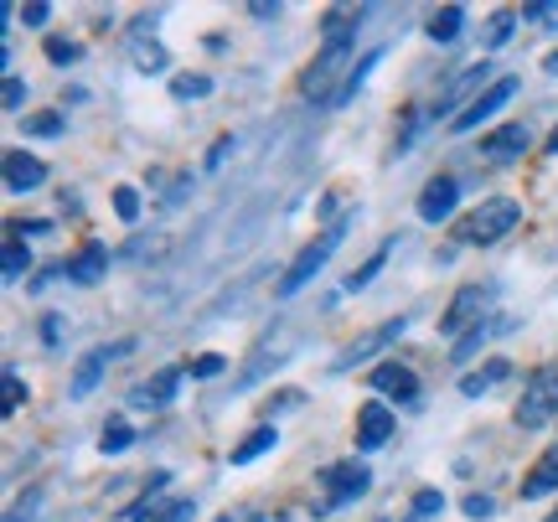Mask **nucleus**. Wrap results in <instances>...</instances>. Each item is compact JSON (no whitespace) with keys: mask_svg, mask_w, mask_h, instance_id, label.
<instances>
[{"mask_svg":"<svg viewBox=\"0 0 558 522\" xmlns=\"http://www.w3.org/2000/svg\"><path fill=\"white\" fill-rule=\"evenodd\" d=\"M37 507H41V491H26V497L11 507V518H5V522H32V518H37Z\"/></svg>","mask_w":558,"mask_h":522,"instance_id":"38","label":"nucleus"},{"mask_svg":"<svg viewBox=\"0 0 558 522\" xmlns=\"http://www.w3.org/2000/svg\"><path fill=\"white\" fill-rule=\"evenodd\" d=\"M512 32H518V11H497V16L486 21V47H492V52H497V47H507V41H512Z\"/></svg>","mask_w":558,"mask_h":522,"instance_id":"29","label":"nucleus"},{"mask_svg":"<svg viewBox=\"0 0 558 522\" xmlns=\"http://www.w3.org/2000/svg\"><path fill=\"white\" fill-rule=\"evenodd\" d=\"M177 388H181V367H160L150 383H140L130 403L135 409H166V403H177Z\"/></svg>","mask_w":558,"mask_h":522,"instance_id":"18","label":"nucleus"},{"mask_svg":"<svg viewBox=\"0 0 558 522\" xmlns=\"http://www.w3.org/2000/svg\"><path fill=\"white\" fill-rule=\"evenodd\" d=\"M352 68H357L352 52H316V62H311L305 78H300V94H305L311 104H337V94H341L337 78L347 83L352 78Z\"/></svg>","mask_w":558,"mask_h":522,"instance_id":"4","label":"nucleus"},{"mask_svg":"<svg viewBox=\"0 0 558 522\" xmlns=\"http://www.w3.org/2000/svg\"><path fill=\"white\" fill-rule=\"evenodd\" d=\"M26 264H32V254H26V239H5V259H0V275L11 284L26 280Z\"/></svg>","mask_w":558,"mask_h":522,"instance_id":"27","label":"nucleus"},{"mask_svg":"<svg viewBox=\"0 0 558 522\" xmlns=\"http://www.w3.org/2000/svg\"><path fill=\"white\" fill-rule=\"evenodd\" d=\"M47 58L68 68V62H78V41H62V37H47Z\"/></svg>","mask_w":558,"mask_h":522,"instance_id":"36","label":"nucleus"},{"mask_svg":"<svg viewBox=\"0 0 558 522\" xmlns=\"http://www.w3.org/2000/svg\"><path fill=\"white\" fill-rule=\"evenodd\" d=\"M320 486H326V507H347L367 497V486H373V471L352 456V461H331L320 471Z\"/></svg>","mask_w":558,"mask_h":522,"instance_id":"6","label":"nucleus"},{"mask_svg":"<svg viewBox=\"0 0 558 522\" xmlns=\"http://www.w3.org/2000/svg\"><path fill=\"white\" fill-rule=\"evenodd\" d=\"M130 62H135V73H166V68H171V52H166L150 32H130Z\"/></svg>","mask_w":558,"mask_h":522,"instance_id":"20","label":"nucleus"},{"mask_svg":"<svg viewBox=\"0 0 558 522\" xmlns=\"http://www.w3.org/2000/svg\"><path fill=\"white\" fill-rule=\"evenodd\" d=\"M228 150H233V141H228V135H222V141L213 145V156H207V171H218V166L228 161Z\"/></svg>","mask_w":558,"mask_h":522,"instance_id":"46","label":"nucleus"},{"mask_svg":"<svg viewBox=\"0 0 558 522\" xmlns=\"http://www.w3.org/2000/svg\"><path fill=\"white\" fill-rule=\"evenodd\" d=\"M383 62V47H373V52H367V58L357 62V68H352V78L341 83V94H337V104H347V99H357V88L362 83H367V73H373V68H378Z\"/></svg>","mask_w":558,"mask_h":522,"instance_id":"30","label":"nucleus"},{"mask_svg":"<svg viewBox=\"0 0 558 522\" xmlns=\"http://www.w3.org/2000/svg\"><path fill=\"white\" fill-rule=\"evenodd\" d=\"M492 301H497V284H465L456 301L445 305V316H439V331H445V337H465V331H476L481 316L492 311Z\"/></svg>","mask_w":558,"mask_h":522,"instance_id":"5","label":"nucleus"},{"mask_svg":"<svg viewBox=\"0 0 558 522\" xmlns=\"http://www.w3.org/2000/svg\"><path fill=\"white\" fill-rule=\"evenodd\" d=\"M171 94H177L181 104L207 99V94H213V78H207V73H197V78H177V83H171Z\"/></svg>","mask_w":558,"mask_h":522,"instance_id":"32","label":"nucleus"},{"mask_svg":"<svg viewBox=\"0 0 558 522\" xmlns=\"http://www.w3.org/2000/svg\"><path fill=\"white\" fill-rule=\"evenodd\" d=\"M486 88H492V62H471V68H460L456 78L439 88V99H435V109H429V120L450 114L456 104H471L465 94H486Z\"/></svg>","mask_w":558,"mask_h":522,"instance_id":"8","label":"nucleus"},{"mask_svg":"<svg viewBox=\"0 0 558 522\" xmlns=\"http://www.w3.org/2000/svg\"><path fill=\"white\" fill-rule=\"evenodd\" d=\"M21 130H26L32 141H58L62 130H68V120H62V114H21Z\"/></svg>","mask_w":558,"mask_h":522,"instance_id":"28","label":"nucleus"},{"mask_svg":"<svg viewBox=\"0 0 558 522\" xmlns=\"http://www.w3.org/2000/svg\"><path fill=\"white\" fill-rule=\"evenodd\" d=\"M507 378H512V362L497 357V362H486L481 373H465V378H460V393H465V399H481L486 388H497V383H507Z\"/></svg>","mask_w":558,"mask_h":522,"instance_id":"23","label":"nucleus"},{"mask_svg":"<svg viewBox=\"0 0 558 522\" xmlns=\"http://www.w3.org/2000/svg\"><path fill=\"white\" fill-rule=\"evenodd\" d=\"M512 94H518V78H497L492 88H486V94H476V99H471L465 109H460L450 130H456V135H471L476 124H486L492 114H497L501 104H512Z\"/></svg>","mask_w":558,"mask_h":522,"instance_id":"9","label":"nucleus"},{"mask_svg":"<svg viewBox=\"0 0 558 522\" xmlns=\"http://www.w3.org/2000/svg\"><path fill=\"white\" fill-rule=\"evenodd\" d=\"M403 331H409V321H383V326H373V331H362L352 347H341L337 352V362H331V373H347V367H357V362H367V357H378V352H388V347L399 342Z\"/></svg>","mask_w":558,"mask_h":522,"instance_id":"7","label":"nucleus"},{"mask_svg":"<svg viewBox=\"0 0 558 522\" xmlns=\"http://www.w3.org/2000/svg\"><path fill=\"white\" fill-rule=\"evenodd\" d=\"M435 512H445V491L424 486V491L414 497V522H418V518H435Z\"/></svg>","mask_w":558,"mask_h":522,"instance_id":"34","label":"nucleus"},{"mask_svg":"<svg viewBox=\"0 0 558 522\" xmlns=\"http://www.w3.org/2000/svg\"><path fill=\"white\" fill-rule=\"evenodd\" d=\"M543 73H554V78H558V52H548V58H543Z\"/></svg>","mask_w":558,"mask_h":522,"instance_id":"48","label":"nucleus"},{"mask_svg":"<svg viewBox=\"0 0 558 522\" xmlns=\"http://www.w3.org/2000/svg\"><path fill=\"white\" fill-rule=\"evenodd\" d=\"M41 181H47V166H41L37 156H26V150H5V192H11V197L37 192Z\"/></svg>","mask_w":558,"mask_h":522,"instance_id":"14","label":"nucleus"},{"mask_svg":"<svg viewBox=\"0 0 558 522\" xmlns=\"http://www.w3.org/2000/svg\"><path fill=\"white\" fill-rule=\"evenodd\" d=\"M275 445H279V429H275V424H259V429H248V435H243V445H233V456H228V461H233V465H254L259 456H269Z\"/></svg>","mask_w":558,"mask_h":522,"instance_id":"22","label":"nucleus"},{"mask_svg":"<svg viewBox=\"0 0 558 522\" xmlns=\"http://www.w3.org/2000/svg\"><path fill=\"white\" fill-rule=\"evenodd\" d=\"M130 445H135V424H130V420H109V424H104V435H99L104 456H124Z\"/></svg>","mask_w":558,"mask_h":522,"instance_id":"26","label":"nucleus"},{"mask_svg":"<svg viewBox=\"0 0 558 522\" xmlns=\"http://www.w3.org/2000/svg\"><path fill=\"white\" fill-rule=\"evenodd\" d=\"M522 21H533V26H558V5H522Z\"/></svg>","mask_w":558,"mask_h":522,"instance_id":"37","label":"nucleus"},{"mask_svg":"<svg viewBox=\"0 0 558 522\" xmlns=\"http://www.w3.org/2000/svg\"><path fill=\"white\" fill-rule=\"evenodd\" d=\"M388 440H393V409H388V403H362L357 409V450L373 456V450H383Z\"/></svg>","mask_w":558,"mask_h":522,"instance_id":"12","label":"nucleus"},{"mask_svg":"<svg viewBox=\"0 0 558 522\" xmlns=\"http://www.w3.org/2000/svg\"><path fill=\"white\" fill-rule=\"evenodd\" d=\"M222 362H228L222 352H202V357L186 362V373H192V378H218V373H222Z\"/></svg>","mask_w":558,"mask_h":522,"instance_id":"33","label":"nucleus"},{"mask_svg":"<svg viewBox=\"0 0 558 522\" xmlns=\"http://www.w3.org/2000/svg\"><path fill=\"white\" fill-rule=\"evenodd\" d=\"M548 522H558V512H554V518H548Z\"/></svg>","mask_w":558,"mask_h":522,"instance_id":"51","label":"nucleus"},{"mask_svg":"<svg viewBox=\"0 0 558 522\" xmlns=\"http://www.w3.org/2000/svg\"><path fill=\"white\" fill-rule=\"evenodd\" d=\"M460 32H465V5H445L429 16V41H439V47H450Z\"/></svg>","mask_w":558,"mask_h":522,"instance_id":"24","label":"nucleus"},{"mask_svg":"<svg viewBox=\"0 0 558 522\" xmlns=\"http://www.w3.org/2000/svg\"><path fill=\"white\" fill-rule=\"evenodd\" d=\"M492 512H497V502H492V497H481V491H471V497H465V518H492Z\"/></svg>","mask_w":558,"mask_h":522,"instance_id":"40","label":"nucleus"},{"mask_svg":"<svg viewBox=\"0 0 558 522\" xmlns=\"http://www.w3.org/2000/svg\"><path fill=\"white\" fill-rule=\"evenodd\" d=\"M527 145H533V130H527V124H501V130H492V135L481 141V156L492 166H512L518 156H527Z\"/></svg>","mask_w":558,"mask_h":522,"instance_id":"11","label":"nucleus"},{"mask_svg":"<svg viewBox=\"0 0 558 522\" xmlns=\"http://www.w3.org/2000/svg\"><path fill=\"white\" fill-rule=\"evenodd\" d=\"M21 21H26V26H47V21H52V5H47V0H32V5H21Z\"/></svg>","mask_w":558,"mask_h":522,"instance_id":"39","label":"nucleus"},{"mask_svg":"<svg viewBox=\"0 0 558 522\" xmlns=\"http://www.w3.org/2000/svg\"><path fill=\"white\" fill-rule=\"evenodd\" d=\"M456 197H460V181L456 177H435L424 186V197H418V218L424 222H445L456 213Z\"/></svg>","mask_w":558,"mask_h":522,"instance_id":"16","label":"nucleus"},{"mask_svg":"<svg viewBox=\"0 0 558 522\" xmlns=\"http://www.w3.org/2000/svg\"><path fill=\"white\" fill-rule=\"evenodd\" d=\"M558 414V362H548V367H538L533 378H527V388H522V403L512 420L522 424V429H543V424Z\"/></svg>","mask_w":558,"mask_h":522,"instance_id":"3","label":"nucleus"},{"mask_svg":"<svg viewBox=\"0 0 558 522\" xmlns=\"http://www.w3.org/2000/svg\"><path fill=\"white\" fill-rule=\"evenodd\" d=\"M21 403H26V383H21V373H5V383H0V414H16Z\"/></svg>","mask_w":558,"mask_h":522,"instance_id":"31","label":"nucleus"},{"mask_svg":"<svg viewBox=\"0 0 558 522\" xmlns=\"http://www.w3.org/2000/svg\"><path fill=\"white\" fill-rule=\"evenodd\" d=\"M554 491H558V445H548L538 456V465L522 476V497H527V502H543V497H554Z\"/></svg>","mask_w":558,"mask_h":522,"instance_id":"19","label":"nucleus"},{"mask_svg":"<svg viewBox=\"0 0 558 522\" xmlns=\"http://www.w3.org/2000/svg\"><path fill=\"white\" fill-rule=\"evenodd\" d=\"M218 522H233V518H218Z\"/></svg>","mask_w":558,"mask_h":522,"instance_id":"50","label":"nucleus"},{"mask_svg":"<svg viewBox=\"0 0 558 522\" xmlns=\"http://www.w3.org/2000/svg\"><path fill=\"white\" fill-rule=\"evenodd\" d=\"M357 26H362V11L331 5L326 21H320V52H357Z\"/></svg>","mask_w":558,"mask_h":522,"instance_id":"10","label":"nucleus"},{"mask_svg":"<svg viewBox=\"0 0 558 522\" xmlns=\"http://www.w3.org/2000/svg\"><path fill=\"white\" fill-rule=\"evenodd\" d=\"M192 518H197V502H171L160 522H192Z\"/></svg>","mask_w":558,"mask_h":522,"instance_id":"44","label":"nucleus"},{"mask_svg":"<svg viewBox=\"0 0 558 522\" xmlns=\"http://www.w3.org/2000/svg\"><path fill=\"white\" fill-rule=\"evenodd\" d=\"M518 222H522V202L518 197H486L471 218L456 222V239L465 243V248H492V243H501Z\"/></svg>","mask_w":558,"mask_h":522,"instance_id":"1","label":"nucleus"},{"mask_svg":"<svg viewBox=\"0 0 558 522\" xmlns=\"http://www.w3.org/2000/svg\"><path fill=\"white\" fill-rule=\"evenodd\" d=\"M347 228H352V213H347L341 222H331V228H326L320 239H311L305 248H300L295 259H290V269H284V280H279V301H290V295H300L305 284L316 280L320 269H326V259H331V254L341 248V239H347Z\"/></svg>","mask_w":558,"mask_h":522,"instance_id":"2","label":"nucleus"},{"mask_svg":"<svg viewBox=\"0 0 558 522\" xmlns=\"http://www.w3.org/2000/svg\"><path fill=\"white\" fill-rule=\"evenodd\" d=\"M135 342H120V347H94L88 357L78 362V373H73V399H88L94 388H99L104 378V367H109V357H120V352H130Z\"/></svg>","mask_w":558,"mask_h":522,"instance_id":"17","label":"nucleus"},{"mask_svg":"<svg viewBox=\"0 0 558 522\" xmlns=\"http://www.w3.org/2000/svg\"><path fill=\"white\" fill-rule=\"evenodd\" d=\"M5 233H11V239H26V233H52V222H47V218H32V222H11Z\"/></svg>","mask_w":558,"mask_h":522,"instance_id":"42","label":"nucleus"},{"mask_svg":"<svg viewBox=\"0 0 558 522\" xmlns=\"http://www.w3.org/2000/svg\"><path fill=\"white\" fill-rule=\"evenodd\" d=\"M543 156H558V124H554V135H548V145H543Z\"/></svg>","mask_w":558,"mask_h":522,"instance_id":"49","label":"nucleus"},{"mask_svg":"<svg viewBox=\"0 0 558 522\" xmlns=\"http://www.w3.org/2000/svg\"><path fill=\"white\" fill-rule=\"evenodd\" d=\"M373 388H378V393H388V399H399V403H418L414 367H403V362H393V357L373 367Z\"/></svg>","mask_w":558,"mask_h":522,"instance_id":"13","label":"nucleus"},{"mask_svg":"<svg viewBox=\"0 0 558 522\" xmlns=\"http://www.w3.org/2000/svg\"><path fill=\"white\" fill-rule=\"evenodd\" d=\"M114 213H120L124 222L140 218V192H135V186H120V192H114Z\"/></svg>","mask_w":558,"mask_h":522,"instance_id":"35","label":"nucleus"},{"mask_svg":"<svg viewBox=\"0 0 558 522\" xmlns=\"http://www.w3.org/2000/svg\"><path fill=\"white\" fill-rule=\"evenodd\" d=\"M21 104H26V83H21V78H5V114H16Z\"/></svg>","mask_w":558,"mask_h":522,"instance_id":"41","label":"nucleus"},{"mask_svg":"<svg viewBox=\"0 0 558 522\" xmlns=\"http://www.w3.org/2000/svg\"><path fill=\"white\" fill-rule=\"evenodd\" d=\"M518 316H492V321H481L476 326V331H465V337H460V342H456V352H450V362H456V367H465V362H471V357H476V352H481V347H486V342H492V337H507V331H518Z\"/></svg>","mask_w":558,"mask_h":522,"instance_id":"15","label":"nucleus"},{"mask_svg":"<svg viewBox=\"0 0 558 522\" xmlns=\"http://www.w3.org/2000/svg\"><path fill=\"white\" fill-rule=\"evenodd\" d=\"M254 16H259V21H275V16H279V5H269V0H259V5H254Z\"/></svg>","mask_w":558,"mask_h":522,"instance_id":"47","label":"nucleus"},{"mask_svg":"<svg viewBox=\"0 0 558 522\" xmlns=\"http://www.w3.org/2000/svg\"><path fill=\"white\" fill-rule=\"evenodd\" d=\"M104 269H109V248H104V243L94 239V243H83V248H78V259L68 264V280H78V284H99V280H104Z\"/></svg>","mask_w":558,"mask_h":522,"instance_id":"21","label":"nucleus"},{"mask_svg":"<svg viewBox=\"0 0 558 522\" xmlns=\"http://www.w3.org/2000/svg\"><path fill=\"white\" fill-rule=\"evenodd\" d=\"M388 254H393V239L383 243V248H378V254H373L367 264H362V269H352V275L341 280V290H347V295H357V290H367V284H373V280L383 275V264H388Z\"/></svg>","mask_w":558,"mask_h":522,"instance_id":"25","label":"nucleus"},{"mask_svg":"<svg viewBox=\"0 0 558 522\" xmlns=\"http://www.w3.org/2000/svg\"><path fill=\"white\" fill-rule=\"evenodd\" d=\"M41 342L62 347V316H47V321H41Z\"/></svg>","mask_w":558,"mask_h":522,"instance_id":"45","label":"nucleus"},{"mask_svg":"<svg viewBox=\"0 0 558 522\" xmlns=\"http://www.w3.org/2000/svg\"><path fill=\"white\" fill-rule=\"evenodd\" d=\"M300 403H305V393H300V388H284V393H275V399H269V409H275V414H284V409H300Z\"/></svg>","mask_w":558,"mask_h":522,"instance_id":"43","label":"nucleus"}]
</instances>
